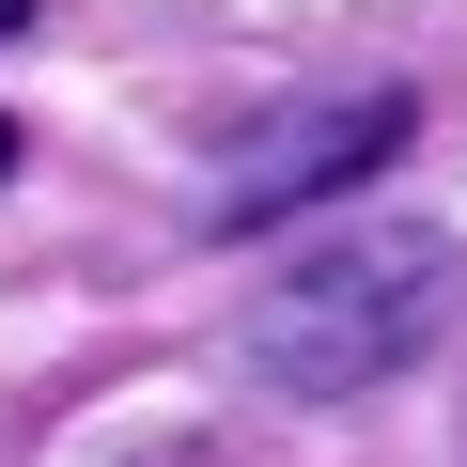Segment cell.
Listing matches in <instances>:
<instances>
[{
    "label": "cell",
    "mask_w": 467,
    "mask_h": 467,
    "mask_svg": "<svg viewBox=\"0 0 467 467\" xmlns=\"http://www.w3.org/2000/svg\"><path fill=\"white\" fill-rule=\"evenodd\" d=\"M451 296H467V250H451L436 218L296 250L250 312H234V374L281 389V405H358V389H389V374L451 327Z\"/></svg>",
    "instance_id": "obj_1"
},
{
    "label": "cell",
    "mask_w": 467,
    "mask_h": 467,
    "mask_svg": "<svg viewBox=\"0 0 467 467\" xmlns=\"http://www.w3.org/2000/svg\"><path fill=\"white\" fill-rule=\"evenodd\" d=\"M405 140H420V94H405V78H374V94H327V109H281L250 156L218 171V202H202V218H218V234H281L296 202H343V187H374Z\"/></svg>",
    "instance_id": "obj_2"
},
{
    "label": "cell",
    "mask_w": 467,
    "mask_h": 467,
    "mask_svg": "<svg viewBox=\"0 0 467 467\" xmlns=\"http://www.w3.org/2000/svg\"><path fill=\"white\" fill-rule=\"evenodd\" d=\"M16 156H32V140H16V109H0V187H16Z\"/></svg>",
    "instance_id": "obj_3"
},
{
    "label": "cell",
    "mask_w": 467,
    "mask_h": 467,
    "mask_svg": "<svg viewBox=\"0 0 467 467\" xmlns=\"http://www.w3.org/2000/svg\"><path fill=\"white\" fill-rule=\"evenodd\" d=\"M16 32H32V0H0V47H16Z\"/></svg>",
    "instance_id": "obj_4"
}]
</instances>
